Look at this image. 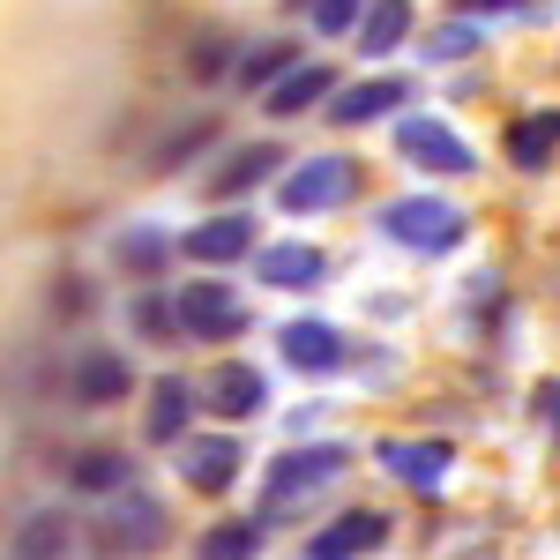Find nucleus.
<instances>
[{"mask_svg": "<svg viewBox=\"0 0 560 560\" xmlns=\"http://www.w3.org/2000/svg\"><path fill=\"white\" fill-rule=\"evenodd\" d=\"M75 486L83 493H128V478H135V464L120 456V448H90V456H75Z\"/></svg>", "mask_w": 560, "mask_h": 560, "instance_id": "nucleus-22", "label": "nucleus"}, {"mask_svg": "<svg viewBox=\"0 0 560 560\" xmlns=\"http://www.w3.org/2000/svg\"><path fill=\"white\" fill-rule=\"evenodd\" d=\"M404 97H411V83H404V75H374V83H351V90H337L329 120H337V128H366V120H388V113H396Z\"/></svg>", "mask_w": 560, "mask_h": 560, "instance_id": "nucleus-10", "label": "nucleus"}, {"mask_svg": "<svg viewBox=\"0 0 560 560\" xmlns=\"http://www.w3.org/2000/svg\"><path fill=\"white\" fill-rule=\"evenodd\" d=\"M359 8L366 0H314V31L322 38H345V31H359Z\"/></svg>", "mask_w": 560, "mask_h": 560, "instance_id": "nucleus-26", "label": "nucleus"}, {"mask_svg": "<svg viewBox=\"0 0 560 560\" xmlns=\"http://www.w3.org/2000/svg\"><path fill=\"white\" fill-rule=\"evenodd\" d=\"M224 68V38H202L195 45V75H217Z\"/></svg>", "mask_w": 560, "mask_h": 560, "instance_id": "nucleus-28", "label": "nucleus"}, {"mask_svg": "<svg viewBox=\"0 0 560 560\" xmlns=\"http://www.w3.org/2000/svg\"><path fill=\"white\" fill-rule=\"evenodd\" d=\"M247 247H255V217L247 210H217L210 224H187V240H179V255L187 261H240L247 255Z\"/></svg>", "mask_w": 560, "mask_h": 560, "instance_id": "nucleus-9", "label": "nucleus"}, {"mask_svg": "<svg viewBox=\"0 0 560 560\" xmlns=\"http://www.w3.org/2000/svg\"><path fill=\"white\" fill-rule=\"evenodd\" d=\"M329 90H337V75H329V68H314V60H306V68H292V75H284V83L269 90V105H261V113H269V120H300V113H314V105H322V97H329Z\"/></svg>", "mask_w": 560, "mask_h": 560, "instance_id": "nucleus-16", "label": "nucleus"}, {"mask_svg": "<svg viewBox=\"0 0 560 560\" xmlns=\"http://www.w3.org/2000/svg\"><path fill=\"white\" fill-rule=\"evenodd\" d=\"M120 261H128L135 277H150V269L165 261V240H158V232H128V240H120Z\"/></svg>", "mask_w": 560, "mask_h": 560, "instance_id": "nucleus-27", "label": "nucleus"}, {"mask_svg": "<svg viewBox=\"0 0 560 560\" xmlns=\"http://www.w3.org/2000/svg\"><path fill=\"white\" fill-rule=\"evenodd\" d=\"M382 232L396 240V247H419V255H448V247H464L471 217L456 210V202H433V195H404V202H388V210H382Z\"/></svg>", "mask_w": 560, "mask_h": 560, "instance_id": "nucleus-1", "label": "nucleus"}, {"mask_svg": "<svg viewBox=\"0 0 560 560\" xmlns=\"http://www.w3.org/2000/svg\"><path fill=\"white\" fill-rule=\"evenodd\" d=\"M261 404H269V382H261L255 366L224 359V366L210 374V411H217V419H255Z\"/></svg>", "mask_w": 560, "mask_h": 560, "instance_id": "nucleus-15", "label": "nucleus"}, {"mask_svg": "<svg viewBox=\"0 0 560 560\" xmlns=\"http://www.w3.org/2000/svg\"><path fill=\"white\" fill-rule=\"evenodd\" d=\"M277 345H284V359H292L300 374H337V366L351 359L345 337H337L329 322H284V337H277Z\"/></svg>", "mask_w": 560, "mask_h": 560, "instance_id": "nucleus-11", "label": "nucleus"}, {"mask_svg": "<svg viewBox=\"0 0 560 560\" xmlns=\"http://www.w3.org/2000/svg\"><path fill=\"white\" fill-rule=\"evenodd\" d=\"M396 142H404V158H419L427 173H448V179L478 173L471 142H464V135H448L441 120H404V128H396Z\"/></svg>", "mask_w": 560, "mask_h": 560, "instance_id": "nucleus-6", "label": "nucleus"}, {"mask_svg": "<svg viewBox=\"0 0 560 560\" xmlns=\"http://www.w3.org/2000/svg\"><path fill=\"white\" fill-rule=\"evenodd\" d=\"M382 538H388V516H374V509H345L329 530L306 538V560H366Z\"/></svg>", "mask_w": 560, "mask_h": 560, "instance_id": "nucleus-8", "label": "nucleus"}, {"mask_svg": "<svg viewBox=\"0 0 560 560\" xmlns=\"http://www.w3.org/2000/svg\"><path fill=\"white\" fill-rule=\"evenodd\" d=\"M404 38H411V0H374V8L359 15V52H366V60H388Z\"/></svg>", "mask_w": 560, "mask_h": 560, "instance_id": "nucleus-19", "label": "nucleus"}, {"mask_svg": "<svg viewBox=\"0 0 560 560\" xmlns=\"http://www.w3.org/2000/svg\"><path fill=\"white\" fill-rule=\"evenodd\" d=\"M284 75H292V45H284V38H269V45H255V52H240V60H232V83L261 90V97L284 83Z\"/></svg>", "mask_w": 560, "mask_h": 560, "instance_id": "nucleus-20", "label": "nucleus"}, {"mask_svg": "<svg viewBox=\"0 0 560 560\" xmlns=\"http://www.w3.org/2000/svg\"><path fill=\"white\" fill-rule=\"evenodd\" d=\"M322 269H329V261L314 255V247H300V240L261 247V261H255V277L269 284V292H314V284H322Z\"/></svg>", "mask_w": 560, "mask_h": 560, "instance_id": "nucleus-14", "label": "nucleus"}, {"mask_svg": "<svg viewBox=\"0 0 560 560\" xmlns=\"http://www.w3.org/2000/svg\"><path fill=\"white\" fill-rule=\"evenodd\" d=\"M351 195H359V165L351 158H300L284 187H277V202L292 217H322V210H345Z\"/></svg>", "mask_w": 560, "mask_h": 560, "instance_id": "nucleus-3", "label": "nucleus"}, {"mask_svg": "<svg viewBox=\"0 0 560 560\" xmlns=\"http://www.w3.org/2000/svg\"><path fill=\"white\" fill-rule=\"evenodd\" d=\"M478 38H486L478 23H441L427 38V60H464V52H478Z\"/></svg>", "mask_w": 560, "mask_h": 560, "instance_id": "nucleus-25", "label": "nucleus"}, {"mask_svg": "<svg viewBox=\"0 0 560 560\" xmlns=\"http://www.w3.org/2000/svg\"><path fill=\"white\" fill-rule=\"evenodd\" d=\"M538 419H546V427H553V441H560V382L538 388Z\"/></svg>", "mask_w": 560, "mask_h": 560, "instance_id": "nucleus-29", "label": "nucleus"}, {"mask_svg": "<svg viewBox=\"0 0 560 560\" xmlns=\"http://www.w3.org/2000/svg\"><path fill=\"white\" fill-rule=\"evenodd\" d=\"M97 546H105V553H158V546H165V509L142 501V493H128V501L105 516Z\"/></svg>", "mask_w": 560, "mask_h": 560, "instance_id": "nucleus-7", "label": "nucleus"}, {"mask_svg": "<svg viewBox=\"0 0 560 560\" xmlns=\"http://www.w3.org/2000/svg\"><path fill=\"white\" fill-rule=\"evenodd\" d=\"M240 464H247V456H240L232 433H187V441H179V478H187L195 493H224V486L240 478Z\"/></svg>", "mask_w": 560, "mask_h": 560, "instance_id": "nucleus-5", "label": "nucleus"}, {"mask_svg": "<svg viewBox=\"0 0 560 560\" xmlns=\"http://www.w3.org/2000/svg\"><path fill=\"white\" fill-rule=\"evenodd\" d=\"M351 471V448H337V441H314V448H292V456H277V471L261 478V509L277 516V509H292L300 493H322L329 478Z\"/></svg>", "mask_w": 560, "mask_h": 560, "instance_id": "nucleus-2", "label": "nucleus"}, {"mask_svg": "<svg viewBox=\"0 0 560 560\" xmlns=\"http://www.w3.org/2000/svg\"><path fill=\"white\" fill-rule=\"evenodd\" d=\"M128 388H135V366L120 359V351H90V359H75V404L105 411V404H128Z\"/></svg>", "mask_w": 560, "mask_h": 560, "instance_id": "nucleus-12", "label": "nucleus"}, {"mask_svg": "<svg viewBox=\"0 0 560 560\" xmlns=\"http://www.w3.org/2000/svg\"><path fill=\"white\" fill-rule=\"evenodd\" d=\"M261 553V523L232 516V523H210L202 538H195V560H255Z\"/></svg>", "mask_w": 560, "mask_h": 560, "instance_id": "nucleus-21", "label": "nucleus"}, {"mask_svg": "<svg viewBox=\"0 0 560 560\" xmlns=\"http://www.w3.org/2000/svg\"><path fill=\"white\" fill-rule=\"evenodd\" d=\"M269 165H277V150H269V142H255V150L224 158V173L210 179V195H240V187H255V179H269Z\"/></svg>", "mask_w": 560, "mask_h": 560, "instance_id": "nucleus-24", "label": "nucleus"}, {"mask_svg": "<svg viewBox=\"0 0 560 560\" xmlns=\"http://www.w3.org/2000/svg\"><path fill=\"white\" fill-rule=\"evenodd\" d=\"M187 419H195V388L179 382V374H165V382L150 388V419H142V433H150V441H187Z\"/></svg>", "mask_w": 560, "mask_h": 560, "instance_id": "nucleus-17", "label": "nucleus"}, {"mask_svg": "<svg viewBox=\"0 0 560 560\" xmlns=\"http://www.w3.org/2000/svg\"><path fill=\"white\" fill-rule=\"evenodd\" d=\"M382 464L404 486H419V493H433V486H448V441H382Z\"/></svg>", "mask_w": 560, "mask_h": 560, "instance_id": "nucleus-13", "label": "nucleus"}, {"mask_svg": "<svg viewBox=\"0 0 560 560\" xmlns=\"http://www.w3.org/2000/svg\"><path fill=\"white\" fill-rule=\"evenodd\" d=\"M173 322H179V337H187V345H224V337H240V329H247V300H240V292H224V284H179Z\"/></svg>", "mask_w": 560, "mask_h": 560, "instance_id": "nucleus-4", "label": "nucleus"}, {"mask_svg": "<svg viewBox=\"0 0 560 560\" xmlns=\"http://www.w3.org/2000/svg\"><path fill=\"white\" fill-rule=\"evenodd\" d=\"M553 150H560V113H530V120L509 128V165L516 173H546Z\"/></svg>", "mask_w": 560, "mask_h": 560, "instance_id": "nucleus-18", "label": "nucleus"}, {"mask_svg": "<svg viewBox=\"0 0 560 560\" xmlns=\"http://www.w3.org/2000/svg\"><path fill=\"white\" fill-rule=\"evenodd\" d=\"M68 516H31L15 530V560H68Z\"/></svg>", "mask_w": 560, "mask_h": 560, "instance_id": "nucleus-23", "label": "nucleus"}]
</instances>
